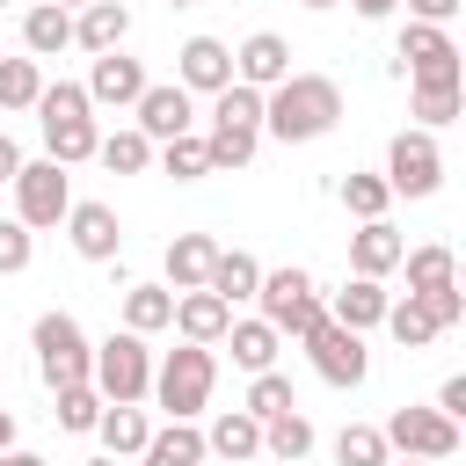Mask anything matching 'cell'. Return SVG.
Returning a JSON list of instances; mask_svg holds the SVG:
<instances>
[{
	"label": "cell",
	"mask_w": 466,
	"mask_h": 466,
	"mask_svg": "<svg viewBox=\"0 0 466 466\" xmlns=\"http://www.w3.org/2000/svg\"><path fill=\"white\" fill-rule=\"evenodd\" d=\"M342 124V87L328 73H291L262 95V131L284 138V146H306V138H328Z\"/></svg>",
	"instance_id": "6da1fadb"
},
{
	"label": "cell",
	"mask_w": 466,
	"mask_h": 466,
	"mask_svg": "<svg viewBox=\"0 0 466 466\" xmlns=\"http://www.w3.org/2000/svg\"><path fill=\"white\" fill-rule=\"evenodd\" d=\"M211 386H218V357L204 342H175L153 371V400L167 408V422H197L211 408Z\"/></svg>",
	"instance_id": "7a4b0ae2"
},
{
	"label": "cell",
	"mask_w": 466,
	"mask_h": 466,
	"mask_svg": "<svg viewBox=\"0 0 466 466\" xmlns=\"http://www.w3.org/2000/svg\"><path fill=\"white\" fill-rule=\"evenodd\" d=\"M87 386L109 400V408H138L146 393H153V350H146V335H109V342H95V364H87Z\"/></svg>",
	"instance_id": "3957f363"
},
{
	"label": "cell",
	"mask_w": 466,
	"mask_h": 466,
	"mask_svg": "<svg viewBox=\"0 0 466 466\" xmlns=\"http://www.w3.org/2000/svg\"><path fill=\"white\" fill-rule=\"evenodd\" d=\"M29 350H36V371H44V386H51V393H58V386H87L95 342L80 335V320H73V313H36Z\"/></svg>",
	"instance_id": "277c9868"
},
{
	"label": "cell",
	"mask_w": 466,
	"mask_h": 466,
	"mask_svg": "<svg viewBox=\"0 0 466 466\" xmlns=\"http://www.w3.org/2000/svg\"><path fill=\"white\" fill-rule=\"evenodd\" d=\"M393 73L415 80V87H459V44H451V29L408 22L400 44H393Z\"/></svg>",
	"instance_id": "5b68a950"
},
{
	"label": "cell",
	"mask_w": 466,
	"mask_h": 466,
	"mask_svg": "<svg viewBox=\"0 0 466 466\" xmlns=\"http://www.w3.org/2000/svg\"><path fill=\"white\" fill-rule=\"evenodd\" d=\"M379 437H386V451H400V459H430V466L459 459V422L437 415V408H393Z\"/></svg>",
	"instance_id": "8992f818"
},
{
	"label": "cell",
	"mask_w": 466,
	"mask_h": 466,
	"mask_svg": "<svg viewBox=\"0 0 466 466\" xmlns=\"http://www.w3.org/2000/svg\"><path fill=\"white\" fill-rule=\"evenodd\" d=\"M15 189V218L36 233V226H58L66 211H73V182H66V167L58 160H22V175L7 182Z\"/></svg>",
	"instance_id": "52a82bcc"
},
{
	"label": "cell",
	"mask_w": 466,
	"mask_h": 466,
	"mask_svg": "<svg viewBox=\"0 0 466 466\" xmlns=\"http://www.w3.org/2000/svg\"><path fill=\"white\" fill-rule=\"evenodd\" d=\"M444 182V153H437V131H400L386 146V189L393 197H430Z\"/></svg>",
	"instance_id": "ba28073f"
},
{
	"label": "cell",
	"mask_w": 466,
	"mask_h": 466,
	"mask_svg": "<svg viewBox=\"0 0 466 466\" xmlns=\"http://www.w3.org/2000/svg\"><path fill=\"white\" fill-rule=\"evenodd\" d=\"M306 357H313V371H320L328 386H364V371H371L364 335H350V328H335V320H320V328L306 335Z\"/></svg>",
	"instance_id": "9c48e42d"
},
{
	"label": "cell",
	"mask_w": 466,
	"mask_h": 466,
	"mask_svg": "<svg viewBox=\"0 0 466 466\" xmlns=\"http://www.w3.org/2000/svg\"><path fill=\"white\" fill-rule=\"evenodd\" d=\"M131 116H138V131H146L153 146H167V138L197 131V102H189L175 80H146V95L131 102Z\"/></svg>",
	"instance_id": "30bf717a"
},
{
	"label": "cell",
	"mask_w": 466,
	"mask_h": 466,
	"mask_svg": "<svg viewBox=\"0 0 466 466\" xmlns=\"http://www.w3.org/2000/svg\"><path fill=\"white\" fill-rule=\"evenodd\" d=\"M175 87H182V95H218V87H233V51H226L218 36H189V44L175 51Z\"/></svg>",
	"instance_id": "8fae6325"
},
{
	"label": "cell",
	"mask_w": 466,
	"mask_h": 466,
	"mask_svg": "<svg viewBox=\"0 0 466 466\" xmlns=\"http://www.w3.org/2000/svg\"><path fill=\"white\" fill-rule=\"evenodd\" d=\"M233 80L255 87V95H269L277 80H291V44H284L277 29H255V36L233 51Z\"/></svg>",
	"instance_id": "7c38bea8"
},
{
	"label": "cell",
	"mask_w": 466,
	"mask_h": 466,
	"mask_svg": "<svg viewBox=\"0 0 466 466\" xmlns=\"http://www.w3.org/2000/svg\"><path fill=\"white\" fill-rule=\"evenodd\" d=\"M146 95V66L124 58V51H102L95 73H87V109H131Z\"/></svg>",
	"instance_id": "4fadbf2b"
},
{
	"label": "cell",
	"mask_w": 466,
	"mask_h": 466,
	"mask_svg": "<svg viewBox=\"0 0 466 466\" xmlns=\"http://www.w3.org/2000/svg\"><path fill=\"white\" fill-rule=\"evenodd\" d=\"M66 240H73V255H80V262H116L124 226H116V211H109V204H73V211H66Z\"/></svg>",
	"instance_id": "5bb4252c"
},
{
	"label": "cell",
	"mask_w": 466,
	"mask_h": 466,
	"mask_svg": "<svg viewBox=\"0 0 466 466\" xmlns=\"http://www.w3.org/2000/svg\"><path fill=\"white\" fill-rule=\"evenodd\" d=\"M124 36H131V7L124 0H87L80 15H73V44L80 51H124Z\"/></svg>",
	"instance_id": "9a60e30c"
},
{
	"label": "cell",
	"mask_w": 466,
	"mask_h": 466,
	"mask_svg": "<svg viewBox=\"0 0 466 466\" xmlns=\"http://www.w3.org/2000/svg\"><path fill=\"white\" fill-rule=\"evenodd\" d=\"M400 255H408V240H400L386 218H364V226L350 233V269H357V277H371V284H379L386 269H400Z\"/></svg>",
	"instance_id": "2e32d148"
},
{
	"label": "cell",
	"mask_w": 466,
	"mask_h": 466,
	"mask_svg": "<svg viewBox=\"0 0 466 466\" xmlns=\"http://www.w3.org/2000/svg\"><path fill=\"white\" fill-rule=\"evenodd\" d=\"M167 328H175L182 342H204V350H211V342L233 328V306L211 299V291H175V320H167Z\"/></svg>",
	"instance_id": "e0dca14e"
},
{
	"label": "cell",
	"mask_w": 466,
	"mask_h": 466,
	"mask_svg": "<svg viewBox=\"0 0 466 466\" xmlns=\"http://www.w3.org/2000/svg\"><path fill=\"white\" fill-rule=\"evenodd\" d=\"M211 262H218V240L211 233H175L167 240V291H204Z\"/></svg>",
	"instance_id": "ac0fdd59"
},
{
	"label": "cell",
	"mask_w": 466,
	"mask_h": 466,
	"mask_svg": "<svg viewBox=\"0 0 466 466\" xmlns=\"http://www.w3.org/2000/svg\"><path fill=\"white\" fill-rule=\"evenodd\" d=\"M328 320H335V328H350V335H364V328H379V320H386V284H371V277H350V284L335 291V306H328Z\"/></svg>",
	"instance_id": "d6986e66"
},
{
	"label": "cell",
	"mask_w": 466,
	"mask_h": 466,
	"mask_svg": "<svg viewBox=\"0 0 466 466\" xmlns=\"http://www.w3.org/2000/svg\"><path fill=\"white\" fill-rule=\"evenodd\" d=\"M204 451H218L226 466H248V459L262 451V422H255L248 408H226V415L204 430Z\"/></svg>",
	"instance_id": "ffe728a7"
},
{
	"label": "cell",
	"mask_w": 466,
	"mask_h": 466,
	"mask_svg": "<svg viewBox=\"0 0 466 466\" xmlns=\"http://www.w3.org/2000/svg\"><path fill=\"white\" fill-rule=\"evenodd\" d=\"M255 284H262V262H255L248 248H218V262H211L204 291H211V299H226V306H240V299H255Z\"/></svg>",
	"instance_id": "44dd1931"
},
{
	"label": "cell",
	"mask_w": 466,
	"mask_h": 466,
	"mask_svg": "<svg viewBox=\"0 0 466 466\" xmlns=\"http://www.w3.org/2000/svg\"><path fill=\"white\" fill-rule=\"evenodd\" d=\"M218 342H226V350H233V364L255 379V371H277V342H284V335H277L269 320H233Z\"/></svg>",
	"instance_id": "7402d4cb"
},
{
	"label": "cell",
	"mask_w": 466,
	"mask_h": 466,
	"mask_svg": "<svg viewBox=\"0 0 466 466\" xmlns=\"http://www.w3.org/2000/svg\"><path fill=\"white\" fill-rule=\"evenodd\" d=\"M400 269H408V299H430V291L459 284V262H451V248H444V240L408 248V255H400Z\"/></svg>",
	"instance_id": "603a6c76"
},
{
	"label": "cell",
	"mask_w": 466,
	"mask_h": 466,
	"mask_svg": "<svg viewBox=\"0 0 466 466\" xmlns=\"http://www.w3.org/2000/svg\"><path fill=\"white\" fill-rule=\"evenodd\" d=\"M95 437H102V459H138L146 437H153V422H146V408H102Z\"/></svg>",
	"instance_id": "cb8c5ba5"
},
{
	"label": "cell",
	"mask_w": 466,
	"mask_h": 466,
	"mask_svg": "<svg viewBox=\"0 0 466 466\" xmlns=\"http://www.w3.org/2000/svg\"><path fill=\"white\" fill-rule=\"evenodd\" d=\"M138 466H204V430H197V422H167V430H153L146 451H138Z\"/></svg>",
	"instance_id": "d4e9b609"
},
{
	"label": "cell",
	"mask_w": 466,
	"mask_h": 466,
	"mask_svg": "<svg viewBox=\"0 0 466 466\" xmlns=\"http://www.w3.org/2000/svg\"><path fill=\"white\" fill-rule=\"evenodd\" d=\"M22 44H29V58H58V51L73 44V15L51 7V0H36V7L22 15Z\"/></svg>",
	"instance_id": "484cf974"
},
{
	"label": "cell",
	"mask_w": 466,
	"mask_h": 466,
	"mask_svg": "<svg viewBox=\"0 0 466 466\" xmlns=\"http://www.w3.org/2000/svg\"><path fill=\"white\" fill-rule=\"evenodd\" d=\"M95 146H102L95 116H66V124H44V160H58V167H80V160H95Z\"/></svg>",
	"instance_id": "4316f807"
},
{
	"label": "cell",
	"mask_w": 466,
	"mask_h": 466,
	"mask_svg": "<svg viewBox=\"0 0 466 466\" xmlns=\"http://www.w3.org/2000/svg\"><path fill=\"white\" fill-rule=\"evenodd\" d=\"M175 320V291L167 284H124V328L131 335H160Z\"/></svg>",
	"instance_id": "83f0119b"
},
{
	"label": "cell",
	"mask_w": 466,
	"mask_h": 466,
	"mask_svg": "<svg viewBox=\"0 0 466 466\" xmlns=\"http://www.w3.org/2000/svg\"><path fill=\"white\" fill-rule=\"evenodd\" d=\"M262 451L277 459V466H306V451H313V422L291 408V415H269L262 422Z\"/></svg>",
	"instance_id": "f1b7e54d"
},
{
	"label": "cell",
	"mask_w": 466,
	"mask_h": 466,
	"mask_svg": "<svg viewBox=\"0 0 466 466\" xmlns=\"http://www.w3.org/2000/svg\"><path fill=\"white\" fill-rule=\"evenodd\" d=\"M211 131H255V138H262V95L240 87V80L218 87V95H211Z\"/></svg>",
	"instance_id": "f546056e"
},
{
	"label": "cell",
	"mask_w": 466,
	"mask_h": 466,
	"mask_svg": "<svg viewBox=\"0 0 466 466\" xmlns=\"http://www.w3.org/2000/svg\"><path fill=\"white\" fill-rule=\"evenodd\" d=\"M95 160H102L109 175H146V167H153V138H146L138 124H131V131H109V138L95 146Z\"/></svg>",
	"instance_id": "4dcf8cb0"
},
{
	"label": "cell",
	"mask_w": 466,
	"mask_h": 466,
	"mask_svg": "<svg viewBox=\"0 0 466 466\" xmlns=\"http://www.w3.org/2000/svg\"><path fill=\"white\" fill-rule=\"evenodd\" d=\"M379 328H386L400 350H430V342H437V320L422 313V299H386V320H379Z\"/></svg>",
	"instance_id": "1f68e13d"
},
{
	"label": "cell",
	"mask_w": 466,
	"mask_h": 466,
	"mask_svg": "<svg viewBox=\"0 0 466 466\" xmlns=\"http://www.w3.org/2000/svg\"><path fill=\"white\" fill-rule=\"evenodd\" d=\"M393 451H386V437L371 430V422H342L335 430V466H386Z\"/></svg>",
	"instance_id": "d6a6232c"
},
{
	"label": "cell",
	"mask_w": 466,
	"mask_h": 466,
	"mask_svg": "<svg viewBox=\"0 0 466 466\" xmlns=\"http://www.w3.org/2000/svg\"><path fill=\"white\" fill-rule=\"evenodd\" d=\"M255 422H269V415H291L299 408V393H291V379L284 371H255V386H248V400H240Z\"/></svg>",
	"instance_id": "836d02e7"
},
{
	"label": "cell",
	"mask_w": 466,
	"mask_h": 466,
	"mask_svg": "<svg viewBox=\"0 0 466 466\" xmlns=\"http://www.w3.org/2000/svg\"><path fill=\"white\" fill-rule=\"evenodd\" d=\"M36 95H44L36 58H0V109H36Z\"/></svg>",
	"instance_id": "e575fe53"
},
{
	"label": "cell",
	"mask_w": 466,
	"mask_h": 466,
	"mask_svg": "<svg viewBox=\"0 0 466 466\" xmlns=\"http://www.w3.org/2000/svg\"><path fill=\"white\" fill-rule=\"evenodd\" d=\"M102 408H109V400H102L95 386H58V430H73V437H87V430L102 422Z\"/></svg>",
	"instance_id": "d590c367"
},
{
	"label": "cell",
	"mask_w": 466,
	"mask_h": 466,
	"mask_svg": "<svg viewBox=\"0 0 466 466\" xmlns=\"http://www.w3.org/2000/svg\"><path fill=\"white\" fill-rule=\"evenodd\" d=\"M160 167H167L175 182H197V175H211V153H204V138H197V131H182V138H167V146H160Z\"/></svg>",
	"instance_id": "8d00e7d4"
},
{
	"label": "cell",
	"mask_w": 466,
	"mask_h": 466,
	"mask_svg": "<svg viewBox=\"0 0 466 466\" xmlns=\"http://www.w3.org/2000/svg\"><path fill=\"white\" fill-rule=\"evenodd\" d=\"M386 204H393L386 175H342V211H357V218H386Z\"/></svg>",
	"instance_id": "74e56055"
},
{
	"label": "cell",
	"mask_w": 466,
	"mask_h": 466,
	"mask_svg": "<svg viewBox=\"0 0 466 466\" xmlns=\"http://www.w3.org/2000/svg\"><path fill=\"white\" fill-rule=\"evenodd\" d=\"M255 131H204V153H211V175H226V167H248L255 160Z\"/></svg>",
	"instance_id": "f35d334b"
},
{
	"label": "cell",
	"mask_w": 466,
	"mask_h": 466,
	"mask_svg": "<svg viewBox=\"0 0 466 466\" xmlns=\"http://www.w3.org/2000/svg\"><path fill=\"white\" fill-rule=\"evenodd\" d=\"M36 116H44V124H66V116H95V109H87V87H80V80H58V87L36 95Z\"/></svg>",
	"instance_id": "ab89813d"
},
{
	"label": "cell",
	"mask_w": 466,
	"mask_h": 466,
	"mask_svg": "<svg viewBox=\"0 0 466 466\" xmlns=\"http://www.w3.org/2000/svg\"><path fill=\"white\" fill-rule=\"evenodd\" d=\"M459 116V87H415V131H444Z\"/></svg>",
	"instance_id": "60d3db41"
},
{
	"label": "cell",
	"mask_w": 466,
	"mask_h": 466,
	"mask_svg": "<svg viewBox=\"0 0 466 466\" xmlns=\"http://www.w3.org/2000/svg\"><path fill=\"white\" fill-rule=\"evenodd\" d=\"M29 255H36V233H29L22 218H0V277H22Z\"/></svg>",
	"instance_id": "b9f144b4"
},
{
	"label": "cell",
	"mask_w": 466,
	"mask_h": 466,
	"mask_svg": "<svg viewBox=\"0 0 466 466\" xmlns=\"http://www.w3.org/2000/svg\"><path fill=\"white\" fill-rule=\"evenodd\" d=\"M422 313L437 320V335H444V328H459V320H466V299H459V284H444V291H430V299H422Z\"/></svg>",
	"instance_id": "7bdbcfd3"
},
{
	"label": "cell",
	"mask_w": 466,
	"mask_h": 466,
	"mask_svg": "<svg viewBox=\"0 0 466 466\" xmlns=\"http://www.w3.org/2000/svg\"><path fill=\"white\" fill-rule=\"evenodd\" d=\"M437 415H451V422H466V371H451V379L437 386Z\"/></svg>",
	"instance_id": "ee69618b"
},
{
	"label": "cell",
	"mask_w": 466,
	"mask_h": 466,
	"mask_svg": "<svg viewBox=\"0 0 466 466\" xmlns=\"http://www.w3.org/2000/svg\"><path fill=\"white\" fill-rule=\"evenodd\" d=\"M459 7H466V0H408V22H430V29H444Z\"/></svg>",
	"instance_id": "f6af8a7d"
},
{
	"label": "cell",
	"mask_w": 466,
	"mask_h": 466,
	"mask_svg": "<svg viewBox=\"0 0 466 466\" xmlns=\"http://www.w3.org/2000/svg\"><path fill=\"white\" fill-rule=\"evenodd\" d=\"M15 175H22V146L0 131V182H15Z\"/></svg>",
	"instance_id": "bcb514c9"
},
{
	"label": "cell",
	"mask_w": 466,
	"mask_h": 466,
	"mask_svg": "<svg viewBox=\"0 0 466 466\" xmlns=\"http://www.w3.org/2000/svg\"><path fill=\"white\" fill-rule=\"evenodd\" d=\"M393 7H400V0H357V15H364V22H379V15H393Z\"/></svg>",
	"instance_id": "7dc6e473"
},
{
	"label": "cell",
	"mask_w": 466,
	"mask_h": 466,
	"mask_svg": "<svg viewBox=\"0 0 466 466\" xmlns=\"http://www.w3.org/2000/svg\"><path fill=\"white\" fill-rule=\"evenodd\" d=\"M0 451H15V415L0 408Z\"/></svg>",
	"instance_id": "c3c4849f"
},
{
	"label": "cell",
	"mask_w": 466,
	"mask_h": 466,
	"mask_svg": "<svg viewBox=\"0 0 466 466\" xmlns=\"http://www.w3.org/2000/svg\"><path fill=\"white\" fill-rule=\"evenodd\" d=\"M0 466H44L36 451H0Z\"/></svg>",
	"instance_id": "681fc988"
},
{
	"label": "cell",
	"mask_w": 466,
	"mask_h": 466,
	"mask_svg": "<svg viewBox=\"0 0 466 466\" xmlns=\"http://www.w3.org/2000/svg\"><path fill=\"white\" fill-rule=\"evenodd\" d=\"M51 7H66V15H80V7H87V0H51Z\"/></svg>",
	"instance_id": "f907efd6"
},
{
	"label": "cell",
	"mask_w": 466,
	"mask_h": 466,
	"mask_svg": "<svg viewBox=\"0 0 466 466\" xmlns=\"http://www.w3.org/2000/svg\"><path fill=\"white\" fill-rule=\"evenodd\" d=\"M386 466H393V459H386ZM400 466H430V459H400Z\"/></svg>",
	"instance_id": "816d5d0a"
},
{
	"label": "cell",
	"mask_w": 466,
	"mask_h": 466,
	"mask_svg": "<svg viewBox=\"0 0 466 466\" xmlns=\"http://www.w3.org/2000/svg\"><path fill=\"white\" fill-rule=\"evenodd\" d=\"M299 7H335V0H299Z\"/></svg>",
	"instance_id": "f5cc1de1"
},
{
	"label": "cell",
	"mask_w": 466,
	"mask_h": 466,
	"mask_svg": "<svg viewBox=\"0 0 466 466\" xmlns=\"http://www.w3.org/2000/svg\"><path fill=\"white\" fill-rule=\"evenodd\" d=\"M80 466H116V459H80Z\"/></svg>",
	"instance_id": "db71d44e"
},
{
	"label": "cell",
	"mask_w": 466,
	"mask_h": 466,
	"mask_svg": "<svg viewBox=\"0 0 466 466\" xmlns=\"http://www.w3.org/2000/svg\"><path fill=\"white\" fill-rule=\"evenodd\" d=\"M167 7H197V0H167Z\"/></svg>",
	"instance_id": "11a10c76"
},
{
	"label": "cell",
	"mask_w": 466,
	"mask_h": 466,
	"mask_svg": "<svg viewBox=\"0 0 466 466\" xmlns=\"http://www.w3.org/2000/svg\"><path fill=\"white\" fill-rule=\"evenodd\" d=\"M0 7H15V0H0Z\"/></svg>",
	"instance_id": "9f6ffc18"
},
{
	"label": "cell",
	"mask_w": 466,
	"mask_h": 466,
	"mask_svg": "<svg viewBox=\"0 0 466 466\" xmlns=\"http://www.w3.org/2000/svg\"><path fill=\"white\" fill-rule=\"evenodd\" d=\"M248 466H255V459H248Z\"/></svg>",
	"instance_id": "6f0895ef"
}]
</instances>
